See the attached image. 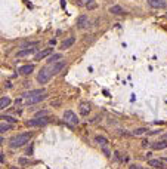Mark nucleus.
<instances>
[{
  "mask_svg": "<svg viewBox=\"0 0 167 169\" xmlns=\"http://www.w3.org/2000/svg\"><path fill=\"white\" fill-rule=\"evenodd\" d=\"M129 169H142V168H140V166H137V165H132Z\"/></svg>",
  "mask_w": 167,
  "mask_h": 169,
  "instance_id": "nucleus-25",
  "label": "nucleus"
},
{
  "mask_svg": "<svg viewBox=\"0 0 167 169\" xmlns=\"http://www.w3.org/2000/svg\"><path fill=\"white\" fill-rule=\"evenodd\" d=\"M0 160H2V163H5V154L0 153Z\"/></svg>",
  "mask_w": 167,
  "mask_h": 169,
  "instance_id": "nucleus-26",
  "label": "nucleus"
},
{
  "mask_svg": "<svg viewBox=\"0 0 167 169\" xmlns=\"http://www.w3.org/2000/svg\"><path fill=\"white\" fill-rule=\"evenodd\" d=\"M39 94H45V89H34V91H30V92L24 94V98H30V97H34V95H39Z\"/></svg>",
  "mask_w": 167,
  "mask_h": 169,
  "instance_id": "nucleus-15",
  "label": "nucleus"
},
{
  "mask_svg": "<svg viewBox=\"0 0 167 169\" xmlns=\"http://www.w3.org/2000/svg\"><path fill=\"white\" fill-rule=\"evenodd\" d=\"M148 5L154 9H160V8H166V2L164 0H148Z\"/></svg>",
  "mask_w": 167,
  "mask_h": 169,
  "instance_id": "nucleus-7",
  "label": "nucleus"
},
{
  "mask_svg": "<svg viewBox=\"0 0 167 169\" xmlns=\"http://www.w3.org/2000/svg\"><path fill=\"white\" fill-rule=\"evenodd\" d=\"M62 68H65V61H58L53 64H49L48 67L42 68V71L37 76V82L39 83H48L53 76H56Z\"/></svg>",
  "mask_w": 167,
  "mask_h": 169,
  "instance_id": "nucleus-1",
  "label": "nucleus"
},
{
  "mask_svg": "<svg viewBox=\"0 0 167 169\" xmlns=\"http://www.w3.org/2000/svg\"><path fill=\"white\" fill-rule=\"evenodd\" d=\"M148 165H149V166H152V168H163V159H161V160L151 159V160L148 162Z\"/></svg>",
  "mask_w": 167,
  "mask_h": 169,
  "instance_id": "nucleus-16",
  "label": "nucleus"
},
{
  "mask_svg": "<svg viewBox=\"0 0 167 169\" xmlns=\"http://www.w3.org/2000/svg\"><path fill=\"white\" fill-rule=\"evenodd\" d=\"M48 114V111H39V113H36V117H45Z\"/></svg>",
  "mask_w": 167,
  "mask_h": 169,
  "instance_id": "nucleus-22",
  "label": "nucleus"
},
{
  "mask_svg": "<svg viewBox=\"0 0 167 169\" xmlns=\"http://www.w3.org/2000/svg\"><path fill=\"white\" fill-rule=\"evenodd\" d=\"M2 119L6 120V122H15V119H12L11 116H2Z\"/></svg>",
  "mask_w": 167,
  "mask_h": 169,
  "instance_id": "nucleus-23",
  "label": "nucleus"
},
{
  "mask_svg": "<svg viewBox=\"0 0 167 169\" xmlns=\"http://www.w3.org/2000/svg\"><path fill=\"white\" fill-rule=\"evenodd\" d=\"M59 59H62V55H61V53H55V55H52V56L48 59V62H49V64H53V62H58Z\"/></svg>",
  "mask_w": 167,
  "mask_h": 169,
  "instance_id": "nucleus-18",
  "label": "nucleus"
},
{
  "mask_svg": "<svg viewBox=\"0 0 167 169\" xmlns=\"http://www.w3.org/2000/svg\"><path fill=\"white\" fill-rule=\"evenodd\" d=\"M87 25H89V18L86 15H80L77 18V27L78 28H86Z\"/></svg>",
  "mask_w": 167,
  "mask_h": 169,
  "instance_id": "nucleus-8",
  "label": "nucleus"
},
{
  "mask_svg": "<svg viewBox=\"0 0 167 169\" xmlns=\"http://www.w3.org/2000/svg\"><path fill=\"white\" fill-rule=\"evenodd\" d=\"M19 163H21V165H28V163H30V160H27V159H22V157H21V159H19Z\"/></svg>",
  "mask_w": 167,
  "mask_h": 169,
  "instance_id": "nucleus-24",
  "label": "nucleus"
},
{
  "mask_svg": "<svg viewBox=\"0 0 167 169\" xmlns=\"http://www.w3.org/2000/svg\"><path fill=\"white\" fill-rule=\"evenodd\" d=\"M52 48H48V49H45V51H42V52H39V53H36V56H34V59L36 61H40V59H43V58H46V56H49L50 53H52Z\"/></svg>",
  "mask_w": 167,
  "mask_h": 169,
  "instance_id": "nucleus-10",
  "label": "nucleus"
},
{
  "mask_svg": "<svg viewBox=\"0 0 167 169\" xmlns=\"http://www.w3.org/2000/svg\"><path fill=\"white\" fill-rule=\"evenodd\" d=\"M31 136H33V134L31 132H24V134H18V135H15L11 141H9V145L12 147V148H17V147H22L25 142H28L30 139H31Z\"/></svg>",
  "mask_w": 167,
  "mask_h": 169,
  "instance_id": "nucleus-2",
  "label": "nucleus"
},
{
  "mask_svg": "<svg viewBox=\"0 0 167 169\" xmlns=\"http://www.w3.org/2000/svg\"><path fill=\"white\" fill-rule=\"evenodd\" d=\"M152 148H154V150H163V148H167V141H158V142H154V144H152Z\"/></svg>",
  "mask_w": 167,
  "mask_h": 169,
  "instance_id": "nucleus-14",
  "label": "nucleus"
},
{
  "mask_svg": "<svg viewBox=\"0 0 167 169\" xmlns=\"http://www.w3.org/2000/svg\"><path fill=\"white\" fill-rule=\"evenodd\" d=\"M33 53H36V48H27V49L19 51L17 53V56L18 58H22V56H28V55H33Z\"/></svg>",
  "mask_w": 167,
  "mask_h": 169,
  "instance_id": "nucleus-11",
  "label": "nucleus"
},
{
  "mask_svg": "<svg viewBox=\"0 0 167 169\" xmlns=\"http://www.w3.org/2000/svg\"><path fill=\"white\" fill-rule=\"evenodd\" d=\"M9 104H11V98H8V97H2V98H0V108H2V110L9 107Z\"/></svg>",
  "mask_w": 167,
  "mask_h": 169,
  "instance_id": "nucleus-13",
  "label": "nucleus"
},
{
  "mask_svg": "<svg viewBox=\"0 0 167 169\" xmlns=\"http://www.w3.org/2000/svg\"><path fill=\"white\" fill-rule=\"evenodd\" d=\"M95 141H96V142H99V144H101L102 147H107V145H108V139H107L105 136L96 135V136H95Z\"/></svg>",
  "mask_w": 167,
  "mask_h": 169,
  "instance_id": "nucleus-17",
  "label": "nucleus"
},
{
  "mask_svg": "<svg viewBox=\"0 0 167 169\" xmlns=\"http://www.w3.org/2000/svg\"><path fill=\"white\" fill-rule=\"evenodd\" d=\"M74 43H76V37L70 36V37H67V39L61 43V49H68V48H71Z\"/></svg>",
  "mask_w": 167,
  "mask_h": 169,
  "instance_id": "nucleus-9",
  "label": "nucleus"
},
{
  "mask_svg": "<svg viewBox=\"0 0 167 169\" xmlns=\"http://www.w3.org/2000/svg\"><path fill=\"white\" fill-rule=\"evenodd\" d=\"M109 12L114 14V15H121V14H124V9H123L120 5H114V6L109 8Z\"/></svg>",
  "mask_w": 167,
  "mask_h": 169,
  "instance_id": "nucleus-12",
  "label": "nucleus"
},
{
  "mask_svg": "<svg viewBox=\"0 0 167 169\" xmlns=\"http://www.w3.org/2000/svg\"><path fill=\"white\" fill-rule=\"evenodd\" d=\"M146 131H148L146 128H137V129H135V131H133V135H136V136H137V135H143Z\"/></svg>",
  "mask_w": 167,
  "mask_h": 169,
  "instance_id": "nucleus-21",
  "label": "nucleus"
},
{
  "mask_svg": "<svg viewBox=\"0 0 167 169\" xmlns=\"http://www.w3.org/2000/svg\"><path fill=\"white\" fill-rule=\"evenodd\" d=\"M46 94H39V95H34V97H30V98H25V104L27 105H31V104H36V103H40L43 100H46Z\"/></svg>",
  "mask_w": 167,
  "mask_h": 169,
  "instance_id": "nucleus-5",
  "label": "nucleus"
},
{
  "mask_svg": "<svg viewBox=\"0 0 167 169\" xmlns=\"http://www.w3.org/2000/svg\"><path fill=\"white\" fill-rule=\"evenodd\" d=\"M11 128H12L11 125H8V123H5V122H3L2 125H0V132H2V134H5V132H6V131H9Z\"/></svg>",
  "mask_w": 167,
  "mask_h": 169,
  "instance_id": "nucleus-20",
  "label": "nucleus"
},
{
  "mask_svg": "<svg viewBox=\"0 0 167 169\" xmlns=\"http://www.w3.org/2000/svg\"><path fill=\"white\" fill-rule=\"evenodd\" d=\"M89 111H90V107H89V105H86V104H81L80 113H81L83 116H87V114H89Z\"/></svg>",
  "mask_w": 167,
  "mask_h": 169,
  "instance_id": "nucleus-19",
  "label": "nucleus"
},
{
  "mask_svg": "<svg viewBox=\"0 0 167 169\" xmlns=\"http://www.w3.org/2000/svg\"><path fill=\"white\" fill-rule=\"evenodd\" d=\"M49 123V119L45 116V117H34L31 120H27V126L30 128H39V126H46Z\"/></svg>",
  "mask_w": 167,
  "mask_h": 169,
  "instance_id": "nucleus-3",
  "label": "nucleus"
},
{
  "mask_svg": "<svg viewBox=\"0 0 167 169\" xmlns=\"http://www.w3.org/2000/svg\"><path fill=\"white\" fill-rule=\"evenodd\" d=\"M163 160H164V162H167V157H164V159H163Z\"/></svg>",
  "mask_w": 167,
  "mask_h": 169,
  "instance_id": "nucleus-27",
  "label": "nucleus"
},
{
  "mask_svg": "<svg viewBox=\"0 0 167 169\" xmlns=\"http://www.w3.org/2000/svg\"><path fill=\"white\" fill-rule=\"evenodd\" d=\"M33 70H34V65L33 64H27V65H22V67H19V74H22V76H28V74H31L33 73Z\"/></svg>",
  "mask_w": 167,
  "mask_h": 169,
  "instance_id": "nucleus-6",
  "label": "nucleus"
},
{
  "mask_svg": "<svg viewBox=\"0 0 167 169\" xmlns=\"http://www.w3.org/2000/svg\"><path fill=\"white\" fill-rule=\"evenodd\" d=\"M64 119H65V122H68V123H71V125H78V119H77V114L74 113V111H71V110H67L65 113H64Z\"/></svg>",
  "mask_w": 167,
  "mask_h": 169,
  "instance_id": "nucleus-4",
  "label": "nucleus"
}]
</instances>
